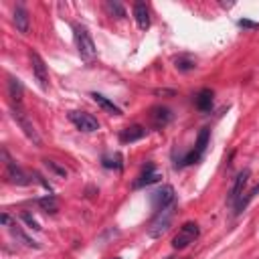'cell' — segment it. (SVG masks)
Instances as JSON below:
<instances>
[{"label": "cell", "instance_id": "6da1fadb", "mask_svg": "<svg viewBox=\"0 0 259 259\" xmlns=\"http://www.w3.org/2000/svg\"><path fill=\"white\" fill-rule=\"evenodd\" d=\"M73 32H75V42H77V51H79V57L85 61V63H91L95 61L97 57V49H95V42L89 34V30L81 24H75L73 26Z\"/></svg>", "mask_w": 259, "mask_h": 259}, {"label": "cell", "instance_id": "7a4b0ae2", "mask_svg": "<svg viewBox=\"0 0 259 259\" xmlns=\"http://www.w3.org/2000/svg\"><path fill=\"white\" fill-rule=\"evenodd\" d=\"M172 217H174V204H172V206H166V208H162V210H158L156 217L152 219L150 227H148V235H150L152 239L162 237V235L170 229Z\"/></svg>", "mask_w": 259, "mask_h": 259}, {"label": "cell", "instance_id": "3957f363", "mask_svg": "<svg viewBox=\"0 0 259 259\" xmlns=\"http://www.w3.org/2000/svg\"><path fill=\"white\" fill-rule=\"evenodd\" d=\"M10 113H12V119L18 123V127L24 132V136H26L34 146H40V136L36 134V130H34L32 121L28 119L26 111H24L20 105H10Z\"/></svg>", "mask_w": 259, "mask_h": 259}, {"label": "cell", "instance_id": "277c9868", "mask_svg": "<svg viewBox=\"0 0 259 259\" xmlns=\"http://www.w3.org/2000/svg\"><path fill=\"white\" fill-rule=\"evenodd\" d=\"M198 235H200L198 225L192 223V221H188V223H184V225L178 229V233L174 235L172 247H174V249H184V247H188L190 243H194V241L198 239Z\"/></svg>", "mask_w": 259, "mask_h": 259}, {"label": "cell", "instance_id": "5b68a950", "mask_svg": "<svg viewBox=\"0 0 259 259\" xmlns=\"http://www.w3.org/2000/svg\"><path fill=\"white\" fill-rule=\"evenodd\" d=\"M69 119L71 123L81 130V132H97L99 130V121L97 117H93L91 113L87 111H69Z\"/></svg>", "mask_w": 259, "mask_h": 259}, {"label": "cell", "instance_id": "8992f818", "mask_svg": "<svg viewBox=\"0 0 259 259\" xmlns=\"http://www.w3.org/2000/svg\"><path fill=\"white\" fill-rule=\"evenodd\" d=\"M174 198H176V194H174V188L170 184H164V186H160L158 190L152 192V204H154L156 210H162L166 206H172L174 204Z\"/></svg>", "mask_w": 259, "mask_h": 259}, {"label": "cell", "instance_id": "52a82bcc", "mask_svg": "<svg viewBox=\"0 0 259 259\" xmlns=\"http://www.w3.org/2000/svg\"><path fill=\"white\" fill-rule=\"evenodd\" d=\"M30 63H32V75H34V79L38 81V85H40V89H49V71H47V65H45V61H42V57L38 55V53H30Z\"/></svg>", "mask_w": 259, "mask_h": 259}, {"label": "cell", "instance_id": "ba28073f", "mask_svg": "<svg viewBox=\"0 0 259 259\" xmlns=\"http://www.w3.org/2000/svg\"><path fill=\"white\" fill-rule=\"evenodd\" d=\"M2 156H4V160H6V178H8V182H12V184H18V186H26L30 180H28V176L8 158V154H6V150L2 152Z\"/></svg>", "mask_w": 259, "mask_h": 259}, {"label": "cell", "instance_id": "9c48e42d", "mask_svg": "<svg viewBox=\"0 0 259 259\" xmlns=\"http://www.w3.org/2000/svg\"><path fill=\"white\" fill-rule=\"evenodd\" d=\"M249 176H251V170H249V168H245V170H241V172L237 174L235 184H233V188H231V196H229V202H231L233 206H235V204H237V200L243 196V188H245V184H247Z\"/></svg>", "mask_w": 259, "mask_h": 259}, {"label": "cell", "instance_id": "30bf717a", "mask_svg": "<svg viewBox=\"0 0 259 259\" xmlns=\"http://www.w3.org/2000/svg\"><path fill=\"white\" fill-rule=\"evenodd\" d=\"M150 119H152L154 127L162 130V127L172 119V111H170L168 107H164V105H156V107L150 109Z\"/></svg>", "mask_w": 259, "mask_h": 259}, {"label": "cell", "instance_id": "8fae6325", "mask_svg": "<svg viewBox=\"0 0 259 259\" xmlns=\"http://www.w3.org/2000/svg\"><path fill=\"white\" fill-rule=\"evenodd\" d=\"M12 20H14V26H16V30H18V32H22V34H26V32H28L30 20H28V12H26V8H24V6H20V4H18V6L14 8Z\"/></svg>", "mask_w": 259, "mask_h": 259}, {"label": "cell", "instance_id": "7c38bea8", "mask_svg": "<svg viewBox=\"0 0 259 259\" xmlns=\"http://www.w3.org/2000/svg\"><path fill=\"white\" fill-rule=\"evenodd\" d=\"M212 97H214V93L210 91V89H200L198 93H196V97H194V105H196V109L198 111H202V113H206V111H210L212 109Z\"/></svg>", "mask_w": 259, "mask_h": 259}, {"label": "cell", "instance_id": "4fadbf2b", "mask_svg": "<svg viewBox=\"0 0 259 259\" xmlns=\"http://www.w3.org/2000/svg\"><path fill=\"white\" fill-rule=\"evenodd\" d=\"M144 136H146V130H144L142 125L134 123V125H127V127H123V130H121V134H119V140H121L123 144H132V142H138V140H142Z\"/></svg>", "mask_w": 259, "mask_h": 259}, {"label": "cell", "instance_id": "5bb4252c", "mask_svg": "<svg viewBox=\"0 0 259 259\" xmlns=\"http://www.w3.org/2000/svg\"><path fill=\"white\" fill-rule=\"evenodd\" d=\"M158 180H160V174L156 172L154 164L150 162V164L144 168V172L138 176V180L134 182V188H142V186H148V184H152V182H158Z\"/></svg>", "mask_w": 259, "mask_h": 259}, {"label": "cell", "instance_id": "9a60e30c", "mask_svg": "<svg viewBox=\"0 0 259 259\" xmlns=\"http://www.w3.org/2000/svg\"><path fill=\"white\" fill-rule=\"evenodd\" d=\"M22 95H24L22 83L16 77H8V97H10V103L12 105H20L22 103Z\"/></svg>", "mask_w": 259, "mask_h": 259}, {"label": "cell", "instance_id": "2e32d148", "mask_svg": "<svg viewBox=\"0 0 259 259\" xmlns=\"http://www.w3.org/2000/svg\"><path fill=\"white\" fill-rule=\"evenodd\" d=\"M134 16H136V22L142 30H146L150 26V10L144 2H136L134 4Z\"/></svg>", "mask_w": 259, "mask_h": 259}, {"label": "cell", "instance_id": "e0dca14e", "mask_svg": "<svg viewBox=\"0 0 259 259\" xmlns=\"http://www.w3.org/2000/svg\"><path fill=\"white\" fill-rule=\"evenodd\" d=\"M91 97H93V101H95L99 107H103L107 113H111V115H121V109H119L113 101H109L107 97H103L101 93H91Z\"/></svg>", "mask_w": 259, "mask_h": 259}, {"label": "cell", "instance_id": "ac0fdd59", "mask_svg": "<svg viewBox=\"0 0 259 259\" xmlns=\"http://www.w3.org/2000/svg\"><path fill=\"white\" fill-rule=\"evenodd\" d=\"M8 229H10V233H12V237H14L16 241L24 243L26 247H34V249H40V245H38L36 241H32L30 237H26V235L20 231V227H16V223H10V225H8Z\"/></svg>", "mask_w": 259, "mask_h": 259}, {"label": "cell", "instance_id": "d6986e66", "mask_svg": "<svg viewBox=\"0 0 259 259\" xmlns=\"http://www.w3.org/2000/svg\"><path fill=\"white\" fill-rule=\"evenodd\" d=\"M257 192H259V184H257V186H253V188H251L247 194H243V196L237 200V204H235V212H237V214H241V212L247 208V204H249V202L255 198V194H257Z\"/></svg>", "mask_w": 259, "mask_h": 259}, {"label": "cell", "instance_id": "ffe728a7", "mask_svg": "<svg viewBox=\"0 0 259 259\" xmlns=\"http://www.w3.org/2000/svg\"><path fill=\"white\" fill-rule=\"evenodd\" d=\"M36 204H38V206H40L45 212H51V214L59 210V202H57V198H55L53 194H47V196L38 198V200H36Z\"/></svg>", "mask_w": 259, "mask_h": 259}, {"label": "cell", "instance_id": "44dd1931", "mask_svg": "<svg viewBox=\"0 0 259 259\" xmlns=\"http://www.w3.org/2000/svg\"><path fill=\"white\" fill-rule=\"evenodd\" d=\"M123 158H121V154H105L103 158H101V162H103V166L105 168H115V170H121L123 168V162H121Z\"/></svg>", "mask_w": 259, "mask_h": 259}, {"label": "cell", "instance_id": "7402d4cb", "mask_svg": "<svg viewBox=\"0 0 259 259\" xmlns=\"http://www.w3.org/2000/svg\"><path fill=\"white\" fill-rule=\"evenodd\" d=\"M42 162H45V166H47L55 176H59V178H67V176H69V170H67L65 166L57 164L55 160H42Z\"/></svg>", "mask_w": 259, "mask_h": 259}, {"label": "cell", "instance_id": "603a6c76", "mask_svg": "<svg viewBox=\"0 0 259 259\" xmlns=\"http://www.w3.org/2000/svg\"><path fill=\"white\" fill-rule=\"evenodd\" d=\"M174 63H176V69L178 71H190V69H194L196 67V63H194V59H190V57H176L174 59Z\"/></svg>", "mask_w": 259, "mask_h": 259}, {"label": "cell", "instance_id": "cb8c5ba5", "mask_svg": "<svg viewBox=\"0 0 259 259\" xmlns=\"http://www.w3.org/2000/svg\"><path fill=\"white\" fill-rule=\"evenodd\" d=\"M206 144H208V127H202V130L198 132V138H196V146H194V150L202 154V152L206 150Z\"/></svg>", "mask_w": 259, "mask_h": 259}, {"label": "cell", "instance_id": "d4e9b609", "mask_svg": "<svg viewBox=\"0 0 259 259\" xmlns=\"http://www.w3.org/2000/svg\"><path fill=\"white\" fill-rule=\"evenodd\" d=\"M105 8H107L109 14H115L117 18H123L125 16V10H123V6L119 2H105Z\"/></svg>", "mask_w": 259, "mask_h": 259}, {"label": "cell", "instance_id": "484cf974", "mask_svg": "<svg viewBox=\"0 0 259 259\" xmlns=\"http://www.w3.org/2000/svg\"><path fill=\"white\" fill-rule=\"evenodd\" d=\"M20 219H22V221H24V223H26L30 229H34V231H38V229H40V227H38V223H36V221H34V219H32L28 212H22V214H20Z\"/></svg>", "mask_w": 259, "mask_h": 259}, {"label": "cell", "instance_id": "4316f807", "mask_svg": "<svg viewBox=\"0 0 259 259\" xmlns=\"http://www.w3.org/2000/svg\"><path fill=\"white\" fill-rule=\"evenodd\" d=\"M239 26L241 28H259V22H251V20H239Z\"/></svg>", "mask_w": 259, "mask_h": 259}, {"label": "cell", "instance_id": "83f0119b", "mask_svg": "<svg viewBox=\"0 0 259 259\" xmlns=\"http://www.w3.org/2000/svg\"><path fill=\"white\" fill-rule=\"evenodd\" d=\"M113 259H119V257H113Z\"/></svg>", "mask_w": 259, "mask_h": 259}]
</instances>
